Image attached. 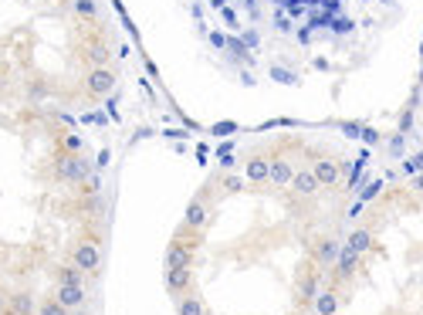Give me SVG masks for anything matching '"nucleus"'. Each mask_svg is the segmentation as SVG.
Returning a JSON list of instances; mask_svg holds the SVG:
<instances>
[{
	"mask_svg": "<svg viewBox=\"0 0 423 315\" xmlns=\"http://www.w3.org/2000/svg\"><path fill=\"white\" fill-rule=\"evenodd\" d=\"M224 190L227 193H240L244 190V177H224Z\"/></svg>",
	"mask_w": 423,
	"mask_h": 315,
	"instance_id": "nucleus-24",
	"label": "nucleus"
},
{
	"mask_svg": "<svg viewBox=\"0 0 423 315\" xmlns=\"http://www.w3.org/2000/svg\"><path fill=\"white\" fill-rule=\"evenodd\" d=\"M193 261H197V251L173 237L169 248H166V268H193Z\"/></svg>",
	"mask_w": 423,
	"mask_h": 315,
	"instance_id": "nucleus-15",
	"label": "nucleus"
},
{
	"mask_svg": "<svg viewBox=\"0 0 423 315\" xmlns=\"http://www.w3.org/2000/svg\"><path fill=\"white\" fill-rule=\"evenodd\" d=\"M54 285H85V271L75 268L72 261L58 264V268H54Z\"/></svg>",
	"mask_w": 423,
	"mask_h": 315,
	"instance_id": "nucleus-18",
	"label": "nucleus"
},
{
	"mask_svg": "<svg viewBox=\"0 0 423 315\" xmlns=\"http://www.w3.org/2000/svg\"><path fill=\"white\" fill-rule=\"evenodd\" d=\"M78 54H81V61H85L88 68H102V65H108V58H112L106 38H88V41L78 48Z\"/></svg>",
	"mask_w": 423,
	"mask_h": 315,
	"instance_id": "nucleus-9",
	"label": "nucleus"
},
{
	"mask_svg": "<svg viewBox=\"0 0 423 315\" xmlns=\"http://www.w3.org/2000/svg\"><path fill=\"white\" fill-rule=\"evenodd\" d=\"M339 305H342V298H339V291H335V289L318 291L315 302H312L315 315H339Z\"/></svg>",
	"mask_w": 423,
	"mask_h": 315,
	"instance_id": "nucleus-17",
	"label": "nucleus"
},
{
	"mask_svg": "<svg viewBox=\"0 0 423 315\" xmlns=\"http://www.w3.org/2000/svg\"><path fill=\"white\" fill-rule=\"evenodd\" d=\"M51 173L54 180H61V184H85L92 177V166H88L85 153H61L58 150L51 159Z\"/></svg>",
	"mask_w": 423,
	"mask_h": 315,
	"instance_id": "nucleus-1",
	"label": "nucleus"
},
{
	"mask_svg": "<svg viewBox=\"0 0 423 315\" xmlns=\"http://www.w3.org/2000/svg\"><path fill=\"white\" fill-rule=\"evenodd\" d=\"M271 75H274L278 81H285V85H291V81H295V75H288V72H281V68H274Z\"/></svg>",
	"mask_w": 423,
	"mask_h": 315,
	"instance_id": "nucleus-25",
	"label": "nucleus"
},
{
	"mask_svg": "<svg viewBox=\"0 0 423 315\" xmlns=\"http://www.w3.org/2000/svg\"><path fill=\"white\" fill-rule=\"evenodd\" d=\"M176 315H207V305H204V298L200 295H180L176 298Z\"/></svg>",
	"mask_w": 423,
	"mask_h": 315,
	"instance_id": "nucleus-20",
	"label": "nucleus"
},
{
	"mask_svg": "<svg viewBox=\"0 0 423 315\" xmlns=\"http://www.w3.org/2000/svg\"><path fill=\"white\" fill-rule=\"evenodd\" d=\"M308 170L315 173V180H318V186H322V190H339V184H342V163H339V159L315 156Z\"/></svg>",
	"mask_w": 423,
	"mask_h": 315,
	"instance_id": "nucleus-7",
	"label": "nucleus"
},
{
	"mask_svg": "<svg viewBox=\"0 0 423 315\" xmlns=\"http://www.w3.org/2000/svg\"><path fill=\"white\" fill-rule=\"evenodd\" d=\"M332 268H335V275H332V278H335V285L352 282V275L363 268V255H356L352 248H345V244H342V251H339V258H335V264H332Z\"/></svg>",
	"mask_w": 423,
	"mask_h": 315,
	"instance_id": "nucleus-10",
	"label": "nucleus"
},
{
	"mask_svg": "<svg viewBox=\"0 0 423 315\" xmlns=\"http://www.w3.org/2000/svg\"><path fill=\"white\" fill-rule=\"evenodd\" d=\"M72 10L81 17V24H99V3L95 0H72Z\"/></svg>",
	"mask_w": 423,
	"mask_h": 315,
	"instance_id": "nucleus-21",
	"label": "nucleus"
},
{
	"mask_svg": "<svg viewBox=\"0 0 423 315\" xmlns=\"http://www.w3.org/2000/svg\"><path fill=\"white\" fill-rule=\"evenodd\" d=\"M318 291H322V268H315L312 261L298 264V275H295V298H298L301 305H312Z\"/></svg>",
	"mask_w": 423,
	"mask_h": 315,
	"instance_id": "nucleus-2",
	"label": "nucleus"
},
{
	"mask_svg": "<svg viewBox=\"0 0 423 315\" xmlns=\"http://www.w3.org/2000/svg\"><path fill=\"white\" fill-rule=\"evenodd\" d=\"M68 261L75 264V268H81L85 275H99V271H102V251H99V244H95V241L81 237V241L72 244Z\"/></svg>",
	"mask_w": 423,
	"mask_h": 315,
	"instance_id": "nucleus-3",
	"label": "nucleus"
},
{
	"mask_svg": "<svg viewBox=\"0 0 423 315\" xmlns=\"http://www.w3.org/2000/svg\"><path fill=\"white\" fill-rule=\"evenodd\" d=\"M267 173H271V163H267V156H247V163H244V180L247 184H267Z\"/></svg>",
	"mask_w": 423,
	"mask_h": 315,
	"instance_id": "nucleus-16",
	"label": "nucleus"
},
{
	"mask_svg": "<svg viewBox=\"0 0 423 315\" xmlns=\"http://www.w3.org/2000/svg\"><path fill=\"white\" fill-rule=\"evenodd\" d=\"M197 285V278H193V268H166V289L173 298H180V295H190Z\"/></svg>",
	"mask_w": 423,
	"mask_h": 315,
	"instance_id": "nucleus-11",
	"label": "nucleus"
},
{
	"mask_svg": "<svg viewBox=\"0 0 423 315\" xmlns=\"http://www.w3.org/2000/svg\"><path fill=\"white\" fill-rule=\"evenodd\" d=\"M207 220H210V197H207V190H204V193H197V197L186 204L183 231H193V234H200V231L207 227Z\"/></svg>",
	"mask_w": 423,
	"mask_h": 315,
	"instance_id": "nucleus-5",
	"label": "nucleus"
},
{
	"mask_svg": "<svg viewBox=\"0 0 423 315\" xmlns=\"http://www.w3.org/2000/svg\"><path fill=\"white\" fill-rule=\"evenodd\" d=\"M339 251H342V241H335L332 234H318L315 241H312V248H308V261L325 271V268H332V264H335Z\"/></svg>",
	"mask_w": 423,
	"mask_h": 315,
	"instance_id": "nucleus-4",
	"label": "nucleus"
},
{
	"mask_svg": "<svg viewBox=\"0 0 423 315\" xmlns=\"http://www.w3.org/2000/svg\"><path fill=\"white\" fill-rule=\"evenodd\" d=\"M372 231L370 227H356V231H349V237H345V248H352L356 255H366V251H372Z\"/></svg>",
	"mask_w": 423,
	"mask_h": 315,
	"instance_id": "nucleus-19",
	"label": "nucleus"
},
{
	"mask_svg": "<svg viewBox=\"0 0 423 315\" xmlns=\"http://www.w3.org/2000/svg\"><path fill=\"white\" fill-rule=\"evenodd\" d=\"M291 190H295V193H298L301 200H312V197H318V190H322V186H318L315 173H312L308 166H305V170H298V166H295V177H291Z\"/></svg>",
	"mask_w": 423,
	"mask_h": 315,
	"instance_id": "nucleus-14",
	"label": "nucleus"
},
{
	"mask_svg": "<svg viewBox=\"0 0 423 315\" xmlns=\"http://www.w3.org/2000/svg\"><path fill=\"white\" fill-rule=\"evenodd\" d=\"M34 315H72V312H68L65 305H58V302H54V295H48V298H41V302H38Z\"/></svg>",
	"mask_w": 423,
	"mask_h": 315,
	"instance_id": "nucleus-23",
	"label": "nucleus"
},
{
	"mask_svg": "<svg viewBox=\"0 0 423 315\" xmlns=\"http://www.w3.org/2000/svg\"><path fill=\"white\" fill-rule=\"evenodd\" d=\"M54 302L58 305H65L68 312H81L85 309V302H88V291L85 285H54Z\"/></svg>",
	"mask_w": 423,
	"mask_h": 315,
	"instance_id": "nucleus-8",
	"label": "nucleus"
},
{
	"mask_svg": "<svg viewBox=\"0 0 423 315\" xmlns=\"http://www.w3.org/2000/svg\"><path fill=\"white\" fill-rule=\"evenodd\" d=\"M61 153H85V139L78 132H61V143H58Z\"/></svg>",
	"mask_w": 423,
	"mask_h": 315,
	"instance_id": "nucleus-22",
	"label": "nucleus"
},
{
	"mask_svg": "<svg viewBox=\"0 0 423 315\" xmlns=\"http://www.w3.org/2000/svg\"><path fill=\"white\" fill-rule=\"evenodd\" d=\"M271 163V173H267V184L278 186V190H285L291 186V177H295V163H291L285 153H278V156H267Z\"/></svg>",
	"mask_w": 423,
	"mask_h": 315,
	"instance_id": "nucleus-12",
	"label": "nucleus"
},
{
	"mask_svg": "<svg viewBox=\"0 0 423 315\" xmlns=\"http://www.w3.org/2000/svg\"><path fill=\"white\" fill-rule=\"evenodd\" d=\"M112 88H115V68L112 65L88 68V75H85V95L88 99H106Z\"/></svg>",
	"mask_w": 423,
	"mask_h": 315,
	"instance_id": "nucleus-6",
	"label": "nucleus"
},
{
	"mask_svg": "<svg viewBox=\"0 0 423 315\" xmlns=\"http://www.w3.org/2000/svg\"><path fill=\"white\" fill-rule=\"evenodd\" d=\"M7 295H10V291L3 289V285H0V309H3V302H7Z\"/></svg>",
	"mask_w": 423,
	"mask_h": 315,
	"instance_id": "nucleus-28",
	"label": "nucleus"
},
{
	"mask_svg": "<svg viewBox=\"0 0 423 315\" xmlns=\"http://www.w3.org/2000/svg\"><path fill=\"white\" fill-rule=\"evenodd\" d=\"M413 190H417V193H423V173H417V177H413Z\"/></svg>",
	"mask_w": 423,
	"mask_h": 315,
	"instance_id": "nucleus-27",
	"label": "nucleus"
},
{
	"mask_svg": "<svg viewBox=\"0 0 423 315\" xmlns=\"http://www.w3.org/2000/svg\"><path fill=\"white\" fill-rule=\"evenodd\" d=\"M413 170H423V153L417 156V163H413V166H403V173H413Z\"/></svg>",
	"mask_w": 423,
	"mask_h": 315,
	"instance_id": "nucleus-26",
	"label": "nucleus"
},
{
	"mask_svg": "<svg viewBox=\"0 0 423 315\" xmlns=\"http://www.w3.org/2000/svg\"><path fill=\"white\" fill-rule=\"evenodd\" d=\"M34 309H38V305H34V295L27 289H17V291L7 295V302H3L0 312L3 315H34Z\"/></svg>",
	"mask_w": 423,
	"mask_h": 315,
	"instance_id": "nucleus-13",
	"label": "nucleus"
}]
</instances>
